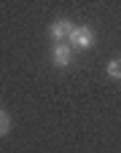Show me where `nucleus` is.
<instances>
[{"instance_id":"nucleus-2","label":"nucleus","mask_w":121,"mask_h":153,"mask_svg":"<svg viewBox=\"0 0 121 153\" xmlns=\"http://www.w3.org/2000/svg\"><path fill=\"white\" fill-rule=\"evenodd\" d=\"M51 62L54 67H67L73 62V46L70 43H54L51 48Z\"/></svg>"},{"instance_id":"nucleus-4","label":"nucleus","mask_w":121,"mask_h":153,"mask_svg":"<svg viewBox=\"0 0 121 153\" xmlns=\"http://www.w3.org/2000/svg\"><path fill=\"white\" fill-rule=\"evenodd\" d=\"M105 73H108V78H113V81H121V56H119V59H111V62H108Z\"/></svg>"},{"instance_id":"nucleus-5","label":"nucleus","mask_w":121,"mask_h":153,"mask_svg":"<svg viewBox=\"0 0 121 153\" xmlns=\"http://www.w3.org/2000/svg\"><path fill=\"white\" fill-rule=\"evenodd\" d=\"M8 132H11V116L5 110H0V137L8 134Z\"/></svg>"},{"instance_id":"nucleus-1","label":"nucleus","mask_w":121,"mask_h":153,"mask_svg":"<svg viewBox=\"0 0 121 153\" xmlns=\"http://www.w3.org/2000/svg\"><path fill=\"white\" fill-rule=\"evenodd\" d=\"M70 46L73 48H89L92 43H94V30L89 27V24H84V27H75L73 32H70Z\"/></svg>"},{"instance_id":"nucleus-3","label":"nucleus","mask_w":121,"mask_h":153,"mask_svg":"<svg viewBox=\"0 0 121 153\" xmlns=\"http://www.w3.org/2000/svg\"><path fill=\"white\" fill-rule=\"evenodd\" d=\"M75 27H73V22H67V19H59V22H54L51 27H49V35L54 38V43H65V38H70V32H73Z\"/></svg>"}]
</instances>
